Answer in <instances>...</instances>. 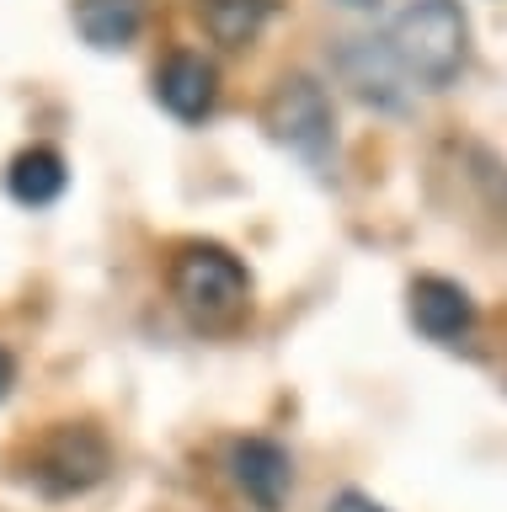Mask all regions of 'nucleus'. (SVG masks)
<instances>
[{
    "instance_id": "obj_1",
    "label": "nucleus",
    "mask_w": 507,
    "mask_h": 512,
    "mask_svg": "<svg viewBox=\"0 0 507 512\" xmlns=\"http://www.w3.org/2000/svg\"><path fill=\"white\" fill-rule=\"evenodd\" d=\"M385 16V48L401 64V75L422 80L427 91H443L465 64V16L454 0H379Z\"/></svg>"
},
{
    "instance_id": "obj_2",
    "label": "nucleus",
    "mask_w": 507,
    "mask_h": 512,
    "mask_svg": "<svg viewBox=\"0 0 507 512\" xmlns=\"http://www.w3.org/2000/svg\"><path fill=\"white\" fill-rule=\"evenodd\" d=\"M171 294L198 326H230L251 299V278L235 251L214 246V240H193L171 262Z\"/></svg>"
},
{
    "instance_id": "obj_3",
    "label": "nucleus",
    "mask_w": 507,
    "mask_h": 512,
    "mask_svg": "<svg viewBox=\"0 0 507 512\" xmlns=\"http://www.w3.org/2000/svg\"><path fill=\"white\" fill-rule=\"evenodd\" d=\"M262 118L273 128V139L289 144L294 155L315 160V166L331 155V102L310 75H283L273 86V96H267Z\"/></svg>"
},
{
    "instance_id": "obj_4",
    "label": "nucleus",
    "mask_w": 507,
    "mask_h": 512,
    "mask_svg": "<svg viewBox=\"0 0 507 512\" xmlns=\"http://www.w3.org/2000/svg\"><path fill=\"white\" fill-rule=\"evenodd\" d=\"M107 475V443L91 427H54L33 459V480L49 496H81Z\"/></svg>"
},
{
    "instance_id": "obj_5",
    "label": "nucleus",
    "mask_w": 507,
    "mask_h": 512,
    "mask_svg": "<svg viewBox=\"0 0 507 512\" xmlns=\"http://www.w3.org/2000/svg\"><path fill=\"white\" fill-rule=\"evenodd\" d=\"M155 96H161V107L171 118L198 123V118H209L214 102H219V75L203 54H187L182 48V54H171L161 70H155Z\"/></svg>"
},
{
    "instance_id": "obj_6",
    "label": "nucleus",
    "mask_w": 507,
    "mask_h": 512,
    "mask_svg": "<svg viewBox=\"0 0 507 512\" xmlns=\"http://www.w3.org/2000/svg\"><path fill=\"white\" fill-rule=\"evenodd\" d=\"M411 326H417L427 342H459V336L475 326V299L454 278L427 272V278L411 283Z\"/></svg>"
},
{
    "instance_id": "obj_7",
    "label": "nucleus",
    "mask_w": 507,
    "mask_h": 512,
    "mask_svg": "<svg viewBox=\"0 0 507 512\" xmlns=\"http://www.w3.org/2000/svg\"><path fill=\"white\" fill-rule=\"evenodd\" d=\"M230 470H235V486H241L262 512H278L289 502V486H294V464L289 454L273 443V438H241L230 454Z\"/></svg>"
},
{
    "instance_id": "obj_8",
    "label": "nucleus",
    "mask_w": 507,
    "mask_h": 512,
    "mask_svg": "<svg viewBox=\"0 0 507 512\" xmlns=\"http://www.w3.org/2000/svg\"><path fill=\"white\" fill-rule=\"evenodd\" d=\"M70 11L91 48H129L145 27V0H75Z\"/></svg>"
},
{
    "instance_id": "obj_9",
    "label": "nucleus",
    "mask_w": 507,
    "mask_h": 512,
    "mask_svg": "<svg viewBox=\"0 0 507 512\" xmlns=\"http://www.w3.org/2000/svg\"><path fill=\"white\" fill-rule=\"evenodd\" d=\"M65 182H70L65 155L49 150V144H33V150H22V155L6 166V187H11V198L27 203V208L54 203L59 192H65Z\"/></svg>"
},
{
    "instance_id": "obj_10",
    "label": "nucleus",
    "mask_w": 507,
    "mask_h": 512,
    "mask_svg": "<svg viewBox=\"0 0 507 512\" xmlns=\"http://www.w3.org/2000/svg\"><path fill=\"white\" fill-rule=\"evenodd\" d=\"M267 16H273V0H198L203 32L225 48H246L262 32Z\"/></svg>"
},
{
    "instance_id": "obj_11",
    "label": "nucleus",
    "mask_w": 507,
    "mask_h": 512,
    "mask_svg": "<svg viewBox=\"0 0 507 512\" xmlns=\"http://www.w3.org/2000/svg\"><path fill=\"white\" fill-rule=\"evenodd\" d=\"M331 512H385L374 502V496H363V491H342L337 502H331Z\"/></svg>"
},
{
    "instance_id": "obj_12",
    "label": "nucleus",
    "mask_w": 507,
    "mask_h": 512,
    "mask_svg": "<svg viewBox=\"0 0 507 512\" xmlns=\"http://www.w3.org/2000/svg\"><path fill=\"white\" fill-rule=\"evenodd\" d=\"M11 384H17V358H11L6 347H0V400L11 395Z\"/></svg>"
},
{
    "instance_id": "obj_13",
    "label": "nucleus",
    "mask_w": 507,
    "mask_h": 512,
    "mask_svg": "<svg viewBox=\"0 0 507 512\" xmlns=\"http://www.w3.org/2000/svg\"><path fill=\"white\" fill-rule=\"evenodd\" d=\"M347 6H379V0H347Z\"/></svg>"
}]
</instances>
